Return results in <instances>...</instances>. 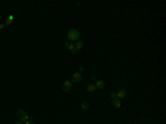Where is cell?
Instances as JSON below:
<instances>
[{
    "mask_svg": "<svg viewBox=\"0 0 166 124\" xmlns=\"http://www.w3.org/2000/svg\"><path fill=\"white\" fill-rule=\"evenodd\" d=\"M83 46H84V42H83V41H81V40H77V42L74 43V48L77 50V51H80V50L83 48Z\"/></svg>",
    "mask_w": 166,
    "mask_h": 124,
    "instance_id": "6",
    "label": "cell"
},
{
    "mask_svg": "<svg viewBox=\"0 0 166 124\" xmlns=\"http://www.w3.org/2000/svg\"><path fill=\"white\" fill-rule=\"evenodd\" d=\"M95 90H96V88H95L94 84H89V85H88V88H86V91H88V92H90V93L94 92Z\"/></svg>",
    "mask_w": 166,
    "mask_h": 124,
    "instance_id": "11",
    "label": "cell"
},
{
    "mask_svg": "<svg viewBox=\"0 0 166 124\" xmlns=\"http://www.w3.org/2000/svg\"><path fill=\"white\" fill-rule=\"evenodd\" d=\"M5 26H6V24H0V30H2L3 28H5Z\"/></svg>",
    "mask_w": 166,
    "mask_h": 124,
    "instance_id": "18",
    "label": "cell"
},
{
    "mask_svg": "<svg viewBox=\"0 0 166 124\" xmlns=\"http://www.w3.org/2000/svg\"><path fill=\"white\" fill-rule=\"evenodd\" d=\"M112 104H113V106L116 107V109H119V107H121V105H122V103H121V100L120 99H114L113 101H112Z\"/></svg>",
    "mask_w": 166,
    "mask_h": 124,
    "instance_id": "7",
    "label": "cell"
},
{
    "mask_svg": "<svg viewBox=\"0 0 166 124\" xmlns=\"http://www.w3.org/2000/svg\"><path fill=\"white\" fill-rule=\"evenodd\" d=\"M77 70H79V71H80V73H81V72H83V71H84V68H83V66H79V69H77Z\"/></svg>",
    "mask_w": 166,
    "mask_h": 124,
    "instance_id": "17",
    "label": "cell"
},
{
    "mask_svg": "<svg viewBox=\"0 0 166 124\" xmlns=\"http://www.w3.org/2000/svg\"><path fill=\"white\" fill-rule=\"evenodd\" d=\"M90 79H91V80H94V81H96V80H97V77H96V75H94V74H92L91 77H90Z\"/></svg>",
    "mask_w": 166,
    "mask_h": 124,
    "instance_id": "15",
    "label": "cell"
},
{
    "mask_svg": "<svg viewBox=\"0 0 166 124\" xmlns=\"http://www.w3.org/2000/svg\"><path fill=\"white\" fill-rule=\"evenodd\" d=\"M13 19H14V17H13V16H9V17H8V19H7V21H6V23H5V24H6V26H10V24H11V23L13 22Z\"/></svg>",
    "mask_w": 166,
    "mask_h": 124,
    "instance_id": "12",
    "label": "cell"
},
{
    "mask_svg": "<svg viewBox=\"0 0 166 124\" xmlns=\"http://www.w3.org/2000/svg\"><path fill=\"white\" fill-rule=\"evenodd\" d=\"M24 124H36V122L33 121V120H29V121L24 122Z\"/></svg>",
    "mask_w": 166,
    "mask_h": 124,
    "instance_id": "14",
    "label": "cell"
},
{
    "mask_svg": "<svg viewBox=\"0 0 166 124\" xmlns=\"http://www.w3.org/2000/svg\"><path fill=\"white\" fill-rule=\"evenodd\" d=\"M68 38H69V41H71V42L77 41L80 39V31L77 29H70L68 32Z\"/></svg>",
    "mask_w": 166,
    "mask_h": 124,
    "instance_id": "1",
    "label": "cell"
},
{
    "mask_svg": "<svg viewBox=\"0 0 166 124\" xmlns=\"http://www.w3.org/2000/svg\"><path fill=\"white\" fill-rule=\"evenodd\" d=\"M110 96L112 98V100H114V99H116V93H115V92H111V93H110Z\"/></svg>",
    "mask_w": 166,
    "mask_h": 124,
    "instance_id": "13",
    "label": "cell"
},
{
    "mask_svg": "<svg viewBox=\"0 0 166 124\" xmlns=\"http://www.w3.org/2000/svg\"><path fill=\"white\" fill-rule=\"evenodd\" d=\"M82 80V75H81L80 72H77L71 77V82L72 83H77V82H80Z\"/></svg>",
    "mask_w": 166,
    "mask_h": 124,
    "instance_id": "3",
    "label": "cell"
},
{
    "mask_svg": "<svg viewBox=\"0 0 166 124\" xmlns=\"http://www.w3.org/2000/svg\"><path fill=\"white\" fill-rule=\"evenodd\" d=\"M94 85H95V88H96L97 90H103L104 88H105V82H104L103 80H99V79H97L96 83H95Z\"/></svg>",
    "mask_w": 166,
    "mask_h": 124,
    "instance_id": "4",
    "label": "cell"
},
{
    "mask_svg": "<svg viewBox=\"0 0 166 124\" xmlns=\"http://www.w3.org/2000/svg\"><path fill=\"white\" fill-rule=\"evenodd\" d=\"M14 124H24V123H23V122H21V121H17Z\"/></svg>",
    "mask_w": 166,
    "mask_h": 124,
    "instance_id": "19",
    "label": "cell"
},
{
    "mask_svg": "<svg viewBox=\"0 0 166 124\" xmlns=\"http://www.w3.org/2000/svg\"><path fill=\"white\" fill-rule=\"evenodd\" d=\"M72 89V82L70 80H65L62 84V90L63 92H69Z\"/></svg>",
    "mask_w": 166,
    "mask_h": 124,
    "instance_id": "2",
    "label": "cell"
},
{
    "mask_svg": "<svg viewBox=\"0 0 166 124\" xmlns=\"http://www.w3.org/2000/svg\"><path fill=\"white\" fill-rule=\"evenodd\" d=\"M71 52H72V53H73V54H77V52H79V51H77V50L74 48V49H72V50H71Z\"/></svg>",
    "mask_w": 166,
    "mask_h": 124,
    "instance_id": "16",
    "label": "cell"
},
{
    "mask_svg": "<svg viewBox=\"0 0 166 124\" xmlns=\"http://www.w3.org/2000/svg\"><path fill=\"white\" fill-rule=\"evenodd\" d=\"M81 109L82 110H89V107H90V103L88 101H83L82 103H81Z\"/></svg>",
    "mask_w": 166,
    "mask_h": 124,
    "instance_id": "9",
    "label": "cell"
},
{
    "mask_svg": "<svg viewBox=\"0 0 166 124\" xmlns=\"http://www.w3.org/2000/svg\"><path fill=\"white\" fill-rule=\"evenodd\" d=\"M64 48L71 51L72 49H74V43H73V42H71V41H66L65 43H64Z\"/></svg>",
    "mask_w": 166,
    "mask_h": 124,
    "instance_id": "8",
    "label": "cell"
},
{
    "mask_svg": "<svg viewBox=\"0 0 166 124\" xmlns=\"http://www.w3.org/2000/svg\"><path fill=\"white\" fill-rule=\"evenodd\" d=\"M26 114H27V112L24 111V110H21V109H20V110H18V111H17V116H18L19 118H21L22 116L26 115Z\"/></svg>",
    "mask_w": 166,
    "mask_h": 124,
    "instance_id": "10",
    "label": "cell"
},
{
    "mask_svg": "<svg viewBox=\"0 0 166 124\" xmlns=\"http://www.w3.org/2000/svg\"><path fill=\"white\" fill-rule=\"evenodd\" d=\"M126 95H127V92H126V90H125V89H121V90H119V92L116 93V98L121 100V99L126 98Z\"/></svg>",
    "mask_w": 166,
    "mask_h": 124,
    "instance_id": "5",
    "label": "cell"
}]
</instances>
